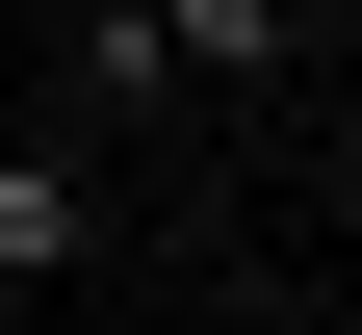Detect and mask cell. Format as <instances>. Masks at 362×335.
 Here are the masks:
<instances>
[{
  "mask_svg": "<svg viewBox=\"0 0 362 335\" xmlns=\"http://www.w3.org/2000/svg\"><path fill=\"white\" fill-rule=\"evenodd\" d=\"M104 258H129V181H104V129H0V310H78Z\"/></svg>",
  "mask_w": 362,
  "mask_h": 335,
  "instance_id": "obj_1",
  "label": "cell"
},
{
  "mask_svg": "<svg viewBox=\"0 0 362 335\" xmlns=\"http://www.w3.org/2000/svg\"><path fill=\"white\" fill-rule=\"evenodd\" d=\"M181 26V104H285L310 78V0H156Z\"/></svg>",
  "mask_w": 362,
  "mask_h": 335,
  "instance_id": "obj_2",
  "label": "cell"
}]
</instances>
